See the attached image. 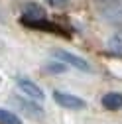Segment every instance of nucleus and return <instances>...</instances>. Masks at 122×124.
<instances>
[{
  "mask_svg": "<svg viewBox=\"0 0 122 124\" xmlns=\"http://www.w3.org/2000/svg\"><path fill=\"white\" fill-rule=\"evenodd\" d=\"M51 55H53L57 61H61V63H65V65H71V67L79 69V71H85V73L91 71V65H89L87 59L75 55V53H71V51H67V49H53Z\"/></svg>",
  "mask_w": 122,
  "mask_h": 124,
  "instance_id": "nucleus-1",
  "label": "nucleus"
},
{
  "mask_svg": "<svg viewBox=\"0 0 122 124\" xmlns=\"http://www.w3.org/2000/svg\"><path fill=\"white\" fill-rule=\"evenodd\" d=\"M53 101L63 106V108H69V110H83L87 106V102L77 97V95H71V93H63V91H53Z\"/></svg>",
  "mask_w": 122,
  "mask_h": 124,
  "instance_id": "nucleus-2",
  "label": "nucleus"
},
{
  "mask_svg": "<svg viewBox=\"0 0 122 124\" xmlns=\"http://www.w3.org/2000/svg\"><path fill=\"white\" fill-rule=\"evenodd\" d=\"M12 101H14V104H16L26 116L34 118V120H41L43 118V108L36 101H32V99H20V97H14Z\"/></svg>",
  "mask_w": 122,
  "mask_h": 124,
  "instance_id": "nucleus-3",
  "label": "nucleus"
},
{
  "mask_svg": "<svg viewBox=\"0 0 122 124\" xmlns=\"http://www.w3.org/2000/svg\"><path fill=\"white\" fill-rule=\"evenodd\" d=\"M18 89L24 93L28 99H32V101H36V102H43V99H45L41 87L36 85L34 81L26 79V77H20V79H18Z\"/></svg>",
  "mask_w": 122,
  "mask_h": 124,
  "instance_id": "nucleus-4",
  "label": "nucleus"
},
{
  "mask_svg": "<svg viewBox=\"0 0 122 124\" xmlns=\"http://www.w3.org/2000/svg\"><path fill=\"white\" fill-rule=\"evenodd\" d=\"M100 102L106 110H118L122 108V93H106Z\"/></svg>",
  "mask_w": 122,
  "mask_h": 124,
  "instance_id": "nucleus-5",
  "label": "nucleus"
},
{
  "mask_svg": "<svg viewBox=\"0 0 122 124\" xmlns=\"http://www.w3.org/2000/svg\"><path fill=\"white\" fill-rule=\"evenodd\" d=\"M0 124H22V118L6 108H0Z\"/></svg>",
  "mask_w": 122,
  "mask_h": 124,
  "instance_id": "nucleus-6",
  "label": "nucleus"
},
{
  "mask_svg": "<svg viewBox=\"0 0 122 124\" xmlns=\"http://www.w3.org/2000/svg\"><path fill=\"white\" fill-rule=\"evenodd\" d=\"M108 49H110L114 55H122V34H116L114 38H110Z\"/></svg>",
  "mask_w": 122,
  "mask_h": 124,
  "instance_id": "nucleus-7",
  "label": "nucleus"
},
{
  "mask_svg": "<svg viewBox=\"0 0 122 124\" xmlns=\"http://www.w3.org/2000/svg\"><path fill=\"white\" fill-rule=\"evenodd\" d=\"M45 69L51 71V73H63V71H65V65H63V63H47Z\"/></svg>",
  "mask_w": 122,
  "mask_h": 124,
  "instance_id": "nucleus-8",
  "label": "nucleus"
},
{
  "mask_svg": "<svg viewBox=\"0 0 122 124\" xmlns=\"http://www.w3.org/2000/svg\"><path fill=\"white\" fill-rule=\"evenodd\" d=\"M43 2H47L49 6H63V4L69 2V0H43Z\"/></svg>",
  "mask_w": 122,
  "mask_h": 124,
  "instance_id": "nucleus-9",
  "label": "nucleus"
}]
</instances>
